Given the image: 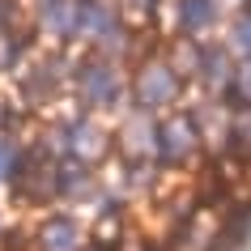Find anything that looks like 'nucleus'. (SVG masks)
Segmentation results:
<instances>
[{
    "label": "nucleus",
    "mask_w": 251,
    "mask_h": 251,
    "mask_svg": "<svg viewBox=\"0 0 251 251\" xmlns=\"http://www.w3.org/2000/svg\"><path fill=\"white\" fill-rule=\"evenodd\" d=\"M26 128H22V132H13V128L0 132V187L13 183V175L22 171V162H26V149H30V132Z\"/></svg>",
    "instance_id": "obj_11"
},
{
    "label": "nucleus",
    "mask_w": 251,
    "mask_h": 251,
    "mask_svg": "<svg viewBox=\"0 0 251 251\" xmlns=\"http://www.w3.org/2000/svg\"><path fill=\"white\" fill-rule=\"evenodd\" d=\"M30 22L39 26L43 39L73 47V30H77V0H30Z\"/></svg>",
    "instance_id": "obj_10"
},
{
    "label": "nucleus",
    "mask_w": 251,
    "mask_h": 251,
    "mask_svg": "<svg viewBox=\"0 0 251 251\" xmlns=\"http://www.w3.org/2000/svg\"><path fill=\"white\" fill-rule=\"evenodd\" d=\"M158 124H162V115L128 102L119 111V124H115V158L128 162V166L158 162Z\"/></svg>",
    "instance_id": "obj_4"
},
{
    "label": "nucleus",
    "mask_w": 251,
    "mask_h": 251,
    "mask_svg": "<svg viewBox=\"0 0 251 251\" xmlns=\"http://www.w3.org/2000/svg\"><path fill=\"white\" fill-rule=\"evenodd\" d=\"M230 98L251 106V55H247V60H238V73H234V90H230Z\"/></svg>",
    "instance_id": "obj_16"
},
{
    "label": "nucleus",
    "mask_w": 251,
    "mask_h": 251,
    "mask_svg": "<svg viewBox=\"0 0 251 251\" xmlns=\"http://www.w3.org/2000/svg\"><path fill=\"white\" fill-rule=\"evenodd\" d=\"M81 251H115V247H106V243H98V238H90V243H85Z\"/></svg>",
    "instance_id": "obj_18"
},
{
    "label": "nucleus",
    "mask_w": 251,
    "mask_h": 251,
    "mask_svg": "<svg viewBox=\"0 0 251 251\" xmlns=\"http://www.w3.org/2000/svg\"><path fill=\"white\" fill-rule=\"evenodd\" d=\"M162 55L171 60V68L183 81H196V73H200V43L196 39H179V34H171L166 47H162Z\"/></svg>",
    "instance_id": "obj_12"
},
{
    "label": "nucleus",
    "mask_w": 251,
    "mask_h": 251,
    "mask_svg": "<svg viewBox=\"0 0 251 251\" xmlns=\"http://www.w3.org/2000/svg\"><path fill=\"white\" fill-rule=\"evenodd\" d=\"M192 119L200 128V141H204V153L209 158H222L230 149V124H234V98H209L200 94L196 102L187 106Z\"/></svg>",
    "instance_id": "obj_5"
},
{
    "label": "nucleus",
    "mask_w": 251,
    "mask_h": 251,
    "mask_svg": "<svg viewBox=\"0 0 251 251\" xmlns=\"http://www.w3.org/2000/svg\"><path fill=\"white\" fill-rule=\"evenodd\" d=\"M73 98H77L90 115H111V111H124L132 102V90H128V68L111 60V55L85 51L77 64V77H73Z\"/></svg>",
    "instance_id": "obj_1"
},
{
    "label": "nucleus",
    "mask_w": 251,
    "mask_h": 251,
    "mask_svg": "<svg viewBox=\"0 0 251 251\" xmlns=\"http://www.w3.org/2000/svg\"><path fill=\"white\" fill-rule=\"evenodd\" d=\"M4 230H9V222H4V213H0V238H4Z\"/></svg>",
    "instance_id": "obj_20"
},
{
    "label": "nucleus",
    "mask_w": 251,
    "mask_h": 251,
    "mask_svg": "<svg viewBox=\"0 0 251 251\" xmlns=\"http://www.w3.org/2000/svg\"><path fill=\"white\" fill-rule=\"evenodd\" d=\"M222 22L226 13L217 0H171V34H179V39L209 43Z\"/></svg>",
    "instance_id": "obj_8"
},
{
    "label": "nucleus",
    "mask_w": 251,
    "mask_h": 251,
    "mask_svg": "<svg viewBox=\"0 0 251 251\" xmlns=\"http://www.w3.org/2000/svg\"><path fill=\"white\" fill-rule=\"evenodd\" d=\"M85 243H90L85 226L77 222V213H68V209H51L34 226V251H81Z\"/></svg>",
    "instance_id": "obj_9"
},
{
    "label": "nucleus",
    "mask_w": 251,
    "mask_h": 251,
    "mask_svg": "<svg viewBox=\"0 0 251 251\" xmlns=\"http://www.w3.org/2000/svg\"><path fill=\"white\" fill-rule=\"evenodd\" d=\"M183 85H187V81L171 68V60H166L162 51L145 55V60H136V64L128 68V90H132V102L145 106V111H153V115H171V111H179Z\"/></svg>",
    "instance_id": "obj_2"
},
{
    "label": "nucleus",
    "mask_w": 251,
    "mask_h": 251,
    "mask_svg": "<svg viewBox=\"0 0 251 251\" xmlns=\"http://www.w3.org/2000/svg\"><path fill=\"white\" fill-rule=\"evenodd\" d=\"M102 192H106V179L98 166H85L77 158H60V209L68 213L94 209Z\"/></svg>",
    "instance_id": "obj_6"
},
{
    "label": "nucleus",
    "mask_w": 251,
    "mask_h": 251,
    "mask_svg": "<svg viewBox=\"0 0 251 251\" xmlns=\"http://www.w3.org/2000/svg\"><path fill=\"white\" fill-rule=\"evenodd\" d=\"M9 111H13V106H9L4 98H0V132H4V124H9Z\"/></svg>",
    "instance_id": "obj_19"
},
{
    "label": "nucleus",
    "mask_w": 251,
    "mask_h": 251,
    "mask_svg": "<svg viewBox=\"0 0 251 251\" xmlns=\"http://www.w3.org/2000/svg\"><path fill=\"white\" fill-rule=\"evenodd\" d=\"M226 47L238 55V60H247L251 55V13H238L230 22V34H226Z\"/></svg>",
    "instance_id": "obj_14"
},
{
    "label": "nucleus",
    "mask_w": 251,
    "mask_h": 251,
    "mask_svg": "<svg viewBox=\"0 0 251 251\" xmlns=\"http://www.w3.org/2000/svg\"><path fill=\"white\" fill-rule=\"evenodd\" d=\"M200 158H209L204 153V141H200V128L192 111H171V115H162L158 124V166L162 171H183V166H196Z\"/></svg>",
    "instance_id": "obj_3"
},
{
    "label": "nucleus",
    "mask_w": 251,
    "mask_h": 251,
    "mask_svg": "<svg viewBox=\"0 0 251 251\" xmlns=\"http://www.w3.org/2000/svg\"><path fill=\"white\" fill-rule=\"evenodd\" d=\"M22 22H30L26 0H0V34H13Z\"/></svg>",
    "instance_id": "obj_15"
},
{
    "label": "nucleus",
    "mask_w": 251,
    "mask_h": 251,
    "mask_svg": "<svg viewBox=\"0 0 251 251\" xmlns=\"http://www.w3.org/2000/svg\"><path fill=\"white\" fill-rule=\"evenodd\" d=\"M222 158H238L243 166H251V106L234 102V124H230V149Z\"/></svg>",
    "instance_id": "obj_13"
},
{
    "label": "nucleus",
    "mask_w": 251,
    "mask_h": 251,
    "mask_svg": "<svg viewBox=\"0 0 251 251\" xmlns=\"http://www.w3.org/2000/svg\"><path fill=\"white\" fill-rule=\"evenodd\" d=\"M213 251H251V243L247 238H234V234H222L213 243Z\"/></svg>",
    "instance_id": "obj_17"
},
{
    "label": "nucleus",
    "mask_w": 251,
    "mask_h": 251,
    "mask_svg": "<svg viewBox=\"0 0 251 251\" xmlns=\"http://www.w3.org/2000/svg\"><path fill=\"white\" fill-rule=\"evenodd\" d=\"M234 73H238V55L230 51L226 43H217V39L200 43V73H196L200 94H209V98H230Z\"/></svg>",
    "instance_id": "obj_7"
}]
</instances>
